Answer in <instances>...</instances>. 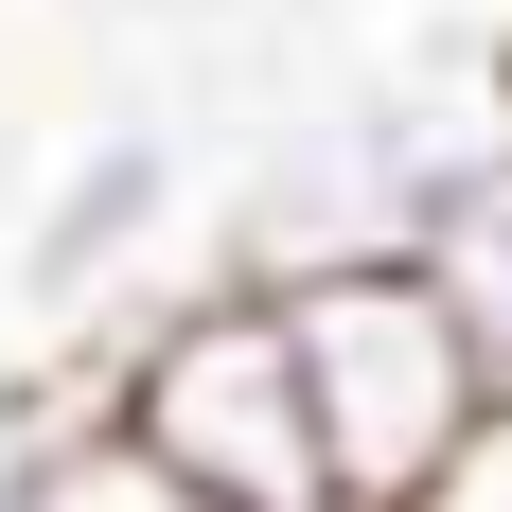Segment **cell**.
<instances>
[{
  "label": "cell",
  "mask_w": 512,
  "mask_h": 512,
  "mask_svg": "<svg viewBox=\"0 0 512 512\" xmlns=\"http://www.w3.org/2000/svg\"><path fill=\"white\" fill-rule=\"evenodd\" d=\"M89 407L124 424L142 460H177L195 495H230V512H336L283 283H248V265H195L177 301H142V318L89 354Z\"/></svg>",
  "instance_id": "cell-1"
},
{
  "label": "cell",
  "mask_w": 512,
  "mask_h": 512,
  "mask_svg": "<svg viewBox=\"0 0 512 512\" xmlns=\"http://www.w3.org/2000/svg\"><path fill=\"white\" fill-rule=\"evenodd\" d=\"M283 336H301V389H318V460H336V512H389L460 460V424L495 407L460 301L424 283V248H371V265H318L283 283Z\"/></svg>",
  "instance_id": "cell-2"
},
{
  "label": "cell",
  "mask_w": 512,
  "mask_h": 512,
  "mask_svg": "<svg viewBox=\"0 0 512 512\" xmlns=\"http://www.w3.org/2000/svg\"><path fill=\"white\" fill-rule=\"evenodd\" d=\"M177 195H195V159H177V124H89V142L53 159L36 230H18V301L36 318H89L124 265L177 230Z\"/></svg>",
  "instance_id": "cell-3"
},
{
  "label": "cell",
  "mask_w": 512,
  "mask_h": 512,
  "mask_svg": "<svg viewBox=\"0 0 512 512\" xmlns=\"http://www.w3.org/2000/svg\"><path fill=\"white\" fill-rule=\"evenodd\" d=\"M424 283L460 301V336H477V371L512 389V159L477 177L460 212H442V230H424Z\"/></svg>",
  "instance_id": "cell-4"
},
{
  "label": "cell",
  "mask_w": 512,
  "mask_h": 512,
  "mask_svg": "<svg viewBox=\"0 0 512 512\" xmlns=\"http://www.w3.org/2000/svg\"><path fill=\"white\" fill-rule=\"evenodd\" d=\"M71 424H89V371H71V354L0 371V512H53V460H71Z\"/></svg>",
  "instance_id": "cell-5"
},
{
  "label": "cell",
  "mask_w": 512,
  "mask_h": 512,
  "mask_svg": "<svg viewBox=\"0 0 512 512\" xmlns=\"http://www.w3.org/2000/svg\"><path fill=\"white\" fill-rule=\"evenodd\" d=\"M53 512H230V495H195L177 460H142V442L89 407V424H71V460H53Z\"/></svg>",
  "instance_id": "cell-6"
},
{
  "label": "cell",
  "mask_w": 512,
  "mask_h": 512,
  "mask_svg": "<svg viewBox=\"0 0 512 512\" xmlns=\"http://www.w3.org/2000/svg\"><path fill=\"white\" fill-rule=\"evenodd\" d=\"M389 512H512V389H495V407L460 424V460L424 477V495H389Z\"/></svg>",
  "instance_id": "cell-7"
}]
</instances>
